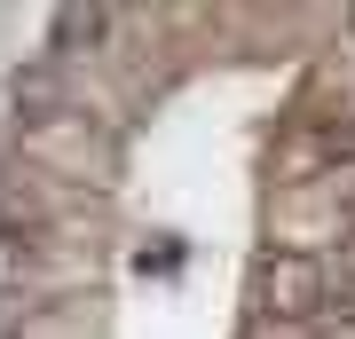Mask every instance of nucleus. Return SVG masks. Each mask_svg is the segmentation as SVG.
Masks as SVG:
<instances>
[{"instance_id": "nucleus-1", "label": "nucleus", "mask_w": 355, "mask_h": 339, "mask_svg": "<svg viewBox=\"0 0 355 339\" xmlns=\"http://www.w3.org/2000/svg\"><path fill=\"white\" fill-rule=\"evenodd\" d=\"M253 315L261 324H316V315H331V268L316 252H261Z\"/></svg>"}, {"instance_id": "nucleus-2", "label": "nucleus", "mask_w": 355, "mask_h": 339, "mask_svg": "<svg viewBox=\"0 0 355 339\" xmlns=\"http://www.w3.org/2000/svg\"><path fill=\"white\" fill-rule=\"evenodd\" d=\"M324 339H355V324H340V331H324Z\"/></svg>"}, {"instance_id": "nucleus-3", "label": "nucleus", "mask_w": 355, "mask_h": 339, "mask_svg": "<svg viewBox=\"0 0 355 339\" xmlns=\"http://www.w3.org/2000/svg\"><path fill=\"white\" fill-rule=\"evenodd\" d=\"M347 32H355V8H347Z\"/></svg>"}]
</instances>
